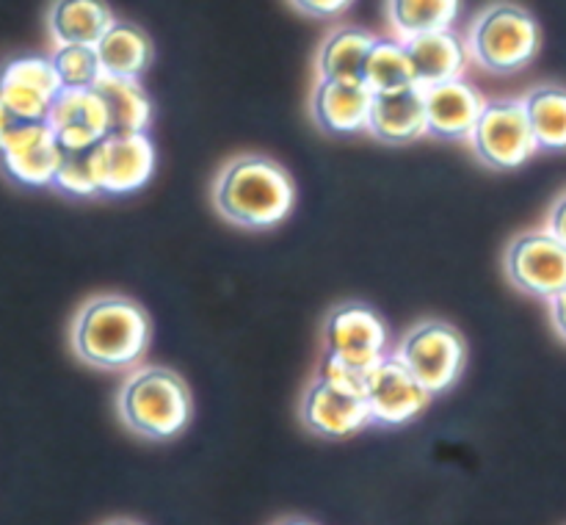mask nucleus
<instances>
[{
  "mask_svg": "<svg viewBox=\"0 0 566 525\" xmlns=\"http://www.w3.org/2000/svg\"><path fill=\"white\" fill-rule=\"evenodd\" d=\"M149 340L153 321L147 309L119 293L88 298L70 326L75 357L97 370H130L144 359Z\"/></svg>",
  "mask_w": 566,
  "mask_h": 525,
  "instance_id": "f257e3e1",
  "label": "nucleus"
},
{
  "mask_svg": "<svg viewBox=\"0 0 566 525\" xmlns=\"http://www.w3.org/2000/svg\"><path fill=\"white\" fill-rule=\"evenodd\" d=\"M293 202L296 188L291 175L269 155H238L213 182V204L221 219L247 230L276 227L291 213Z\"/></svg>",
  "mask_w": 566,
  "mask_h": 525,
  "instance_id": "f03ea898",
  "label": "nucleus"
},
{
  "mask_svg": "<svg viewBox=\"0 0 566 525\" xmlns=\"http://www.w3.org/2000/svg\"><path fill=\"white\" fill-rule=\"evenodd\" d=\"M116 412L133 434L166 442L191 423L193 398L180 374L164 365H147L125 379L116 396Z\"/></svg>",
  "mask_w": 566,
  "mask_h": 525,
  "instance_id": "7ed1b4c3",
  "label": "nucleus"
},
{
  "mask_svg": "<svg viewBox=\"0 0 566 525\" xmlns=\"http://www.w3.org/2000/svg\"><path fill=\"white\" fill-rule=\"evenodd\" d=\"M542 44L539 22L517 3H492L468 33V50L484 70L506 75L528 66Z\"/></svg>",
  "mask_w": 566,
  "mask_h": 525,
  "instance_id": "20e7f679",
  "label": "nucleus"
},
{
  "mask_svg": "<svg viewBox=\"0 0 566 525\" xmlns=\"http://www.w3.org/2000/svg\"><path fill=\"white\" fill-rule=\"evenodd\" d=\"M61 147L48 119H22L0 103V166L28 188L53 186Z\"/></svg>",
  "mask_w": 566,
  "mask_h": 525,
  "instance_id": "39448f33",
  "label": "nucleus"
},
{
  "mask_svg": "<svg viewBox=\"0 0 566 525\" xmlns=\"http://www.w3.org/2000/svg\"><path fill=\"white\" fill-rule=\"evenodd\" d=\"M468 141L475 158L495 171L517 169L539 149L525 103L514 97L486 99Z\"/></svg>",
  "mask_w": 566,
  "mask_h": 525,
  "instance_id": "423d86ee",
  "label": "nucleus"
},
{
  "mask_svg": "<svg viewBox=\"0 0 566 525\" xmlns=\"http://www.w3.org/2000/svg\"><path fill=\"white\" fill-rule=\"evenodd\" d=\"M396 354L431 396H440L451 390L462 376L468 346L457 326L429 318L420 321L401 337Z\"/></svg>",
  "mask_w": 566,
  "mask_h": 525,
  "instance_id": "0eeeda50",
  "label": "nucleus"
},
{
  "mask_svg": "<svg viewBox=\"0 0 566 525\" xmlns=\"http://www.w3.org/2000/svg\"><path fill=\"white\" fill-rule=\"evenodd\" d=\"M506 276L523 293L551 302L566 287V246L551 230H528L506 249Z\"/></svg>",
  "mask_w": 566,
  "mask_h": 525,
  "instance_id": "6e6552de",
  "label": "nucleus"
},
{
  "mask_svg": "<svg viewBox=\"0 0 566 525\" xmlns=\"http://www.w3.org/2000/svg\"><path fill=\"white\" fill-rule=\"evenodd\" d=\"M370 420L379 426H403L418 418L431 401V392L412 376L396 351H387L370 370L365 387Z\"/></svg>",
  "mask_w": 566,
  "mask_h": 525,
  "instance_id": "1a4fd4ad",
  "label": "nucleus"
},
{
  "mask_svg": "<svg viewBox=\"0 0 566 525\" xmlns=\"http://www.w3.org/2000/svg\"><path fill=\"white\" fill-rule=\"evenodd\" d=\"M387 324L368 304H337L326 318V354L343 363L374 368L387 354Z\"/></svg>",
  "mask_w": 566,
  "mask_h": 525,
  "instance_id": "9d476101",
  "label": "nucleus"
},
{
  "mask_svg": "<svg viewBox=\"0 0 566 525\" xmlns=\"http://www.w3.org/2000/svg\"><path fill=\"white\" fill-rule=\"evenodd\" d=\"M298 414H302L304 429L313 431L315 437H324V440H346V437L357 434L359 429L374 423L363 392L343 390V387L332 385L321 376L304 392Z\"/></svg>",
  "mask_w": 566,
  "mask_h": 525,
  "instance_id": "9b49d317",
  "label": "nucleus"
},
{
  "mask_svg": "<svg viewBox=\"0 0 566 525\" xmlns=\"http://www.w3.org/2000/svg\"><path fill=\"white\" fill-rule=\"evenodd\" d=\"M61 88L53 61L44 55H20L0 66V103L22 119H48Z\"/></svg>",
  "mask_w": 566,
  "mask_h": 525,
  "instance_id": "f8f14e48",
  "label": "nucleus"
},
{
  "mask_svg": "<svg viewBox=\"0 0 566 525\" xmlns=\"http://www.w3.org/2000/svg\"><path fill=\"white\" fill-rule=\"evenodd\" d=\"M48 122L61 149L94 147L111 133L108 108L97 88H61Z\"/></svg>",
  "mask_w": 566,
  "mask_h": 525,
  "instance_id": "ddd939ff",
  "label": "nucleus"
},
{
  "mask_svg": "<svg viewBox=\"0 0 566 525\" xmlns=\"http://www.w3.org/2000/svg\"><path fill=\"white\" fill-rule=\"evenodd\" d=\"M103 197L133 193L149 182L155 171V147L149 133H111L99 144Z\"/></svg>",
  "mask_w": 566,
  "mask_h": 525,
  "instance_id": "4468645a",
  "label": "nucleus"
},
{
  "mask_svg": "<svg viewBox=\"0 0 566 525\" xmlns=\"http://www.w3.org/2000/svg\"><path fill=\"white\" fill-rule=\"evenodd\" d=\"M374 92L363 81H324L318 77L310 97V116L318 130L332 136L368 130Z\"/></svg>",
  "mask_w": 566,
  "mask_h": 525,
  "instance_id": "2eb2a0df",
  "label": "nucleus"
},
{
  "mask_svg": "<svg viewBox=\"0 0 566 525\" xmlns=\"http://www.w3.org/2000/svg\"><path fill=\"white\" fill-rule=\"evenodd\" d=\"M420 92H423L429 133L437 138H448V141L468 138L486 103L479 88L464 83L462 77L426 86Z\"/></svg>",
  "mask_w": 566,
  "mask_h": 525,
  "instance_id": "dca6fc26",
  "label": "nucleus"
},
{
  "mask_svg": "<svg viewBox=\"0 0 566 525\" xmlns=\"http://www.w3.org/2000/svg\"><path fill=\"white\" fill-rule=\"evenodd\" d=\"M368 133L390 147H403V144L418 141L429 133L426 125V105L423 92L418 86L392 88V92H376L370 103Z\"/></svg>",
  "mask_w": 566,
  "mask_h": 525,
  "instance_id": "f3484780",
  "label": "nucleus"
},
{
  "mask_svg": "<svg viewBox=\"0 0 566 525\" xmlns=\"http://www.w3.org/2000/svg\"><path fill=\"white\" fill-rule=\"evenodd\" d=\"M407 53L412 61L415 86L418 88L457 81L468 64V48L453 31H437L409 39Z\"/></svg>",
  "mask_w": 566,
  "mask_h": 525,
  "instance_id": "a211bd4d",
  "label": "nucleus"
},
{
  "mask_svg": "<svg viewBox=\"0 0 566 525\" xmlns=\"http://www.w3.org/2000/svg\"><path fill=\"white\" fill-rule=\"evenodd\" d=\"M114 22V11L105 0H53L48 11V31L55 44L97 48Z\"/></svg>",
  "mask_w": 566,
  "mask_h": 525,
  "instance_id": "6ab92c4d",
  "label": "nucleus"
},
{
  "mask_svg": "<svg viewBox=\"0 0 566 525\" xmlns=\"http://www.w3.org/2000/svg\"><path fill=\"white\" fill-rule=\"evenodd\" d=\"M94 50H97L103 75L138 77V81L149 70L155 55L149 33L142 25H136V22L125 20H116Z\"/></svg>",
  "mask_w": 566,
  "mask_h": 525,
  "instance_id": "aec40b11",
  "label": "nucleus"
},
{
  "mask_svg": "<svg viewBox=\"0 0 566 525\" xmlns=\"http://www.w3.org/2000/svg\"><path fill=\"white\" fill-rule=\"evenodd\" d=\"M374 44L376 36L365 28H337L324 39L318 50V61H315L318 77H324V81H363L365 61H368Z\"/></svg>",
  "mask_w": 566,
  "mask_h": 525,
  "instance_id": "412c9836",
  "label": "nucleus"
},
{
  "mask_svg": "<svg viewBox=\"0 0 566 525\" xmlns=\"http://www.w3.org/2000/svg\"><path fill=\"white\" fill-rule=\"evenodd\" d=\"M94 88L108 108L111 133H147L153 122V103L138 77L99 75ZM108 133V136H111Z\"/></svg>",
  "mask_w": 566,
  "mask_h": 525,
  "instance_id": "4be33fe9",
  "label": "nucleus"
},
{
  "mask_svg": "<svg viewBox=\"0 0 566 525\" xmlns=\"http://www.w3.org/2000/svg\"><path fill=\"white\" fill-rule=\"evenodd\" d=\"M462 0H390V25L401 42L426 33L451 31Z\"/></svg>",
  "mask_w": 566,
  "mask_h": 525,
  "instance_id": "5701e85b",
  "label": "nucleus"
},
{
  "mask_svg": "<svg viewBox=\"0 0 566 525\" xmlns=\"http://www.w3.org/2000/svg\"><path fill=\"white\" fill-rule=\"evenodd\" d=\"M528 111L531 130L536 144L545 153H564L566 149V88L564 86H536L528 97H523Z\"/></svg>",
  "mask_w": 566,
  "mask_h": 525,
  "instance_id": "b1692460",
  "label": "nucleus"
},
{
  "mask_svg": "<svg viewBox=\"0 0 566 525\" xmlns=\"http://www.w3.org/2000/svg\"><path fill=\"white\" fill-rule=\"evenodd\" d=\"M363 81L374 94L415 86V72L407 53V42H401V39H376L374 50H370L368 61H365Z\"/></svg>",
  "mask_w": 566,
  "mask_h": 525,
  "instance_id": "393cba45",
  "label": "nucleus"
},
{
  "mask_svg": "<svg viewBox=\"0 0 566 525\" xmlns=\"http://www.w3.org/2000/svg\"><path fill=\"white\" fill-rule=\"evenodd\" d=\"M99 144L83 149H61V164L55 171L53 188H59L61 193H70V197H103Z\"/></svg>",
  "mask_w": 566,
  "mask_h": 525,
  "instance_id": "a878e982",
  "label": "nucleus"
},
{
  "mask_svg": "<svg viewBox=\"0 0 566 525\" xmlns=\"http://www.w3.org/2000/svg\"><path fill=\"white\" fill-rule=\"evenodd\" d=\"M50 61L64 88H94V83L103 75L97 50L88 44H55Z\"/></svg>",
  "mask_w": 566,
  "mask_h": 525,
  "instance_id": "bb28decb",
  "label": "nucleus"
},
{
  "mask_svg": "<svg viewBox=\"0 0 566 525\" xmlns=\"http://www.w3.org/2000/svg\"><path fill=\"white\" fill-rule=\"evenodd\" d=\"M298 11L310 17H318V20H329V17L343 14V11L352 6V0H291Z\"/></svg>",
  "mask_w": 566,
  "mask_h": 525,
  "instance_id": "cd10ccee",
  "label": "nucleus"
},
{
  "mask_svg": "<svg viewBox=\"0 0 566 525\" xmlns=\"http://www.w3.org/2000/svg\"><path fill=\"white\" fill-rule=\"evenodd\" d=\"M545 230H551L553 235H556L558 241H562L566 246V191L556 199V204L551 208V216H547Z\"/></svg>",
  "mask_w": 566,
  "mask_h": 525,
  "instance_id": "c85d7f7f",
  "label": "nucleus"
},
{
  "mask_svg": "<svg viewBox=\"0 0 566 525\" xmlns=\"http://www.w3.org/2000/svg\"><path fill=\"white\" fill-rule=\"evenodd\" d=\"M551 321L556 326V332L562 335V340H566V287L556 293L551 298Z\"/></svg>",
  "mask_w": 566,
  "mask_h": 525,
  "instance_id": "c756f323",
  "label": "nucleus"
},
{
  "mask_svg": "<svg viewBox=\"0 0 566 525\" xmlns=\"http://www.w3.org/2000/svg\"><path fill=\"white\" fill-rule=\"evenodd\" d=\"M282 525H313V523H307V519H287V523Z\"/></svg>",
  "mask_w": 566,
  "mask_h": 525,
  "instance_id": "7c9ffc66",
  "label": "nucleus"
},
{
  "mask_svg": "<svg viewBox=\"0 0 566 525\" xmlns=\"http://www.w3.org/2000/svg\"><path fill=\"white\" fill-rule=\"evenodd\" d=\"M108 525H138V523H130V519H116V523H108Z\"/></svg>",
  "mask_w": 566,
  "mask_h": 525,
  "instance_id": "2f4dec72",
  "label": "nucleus"
}]
</instances>
